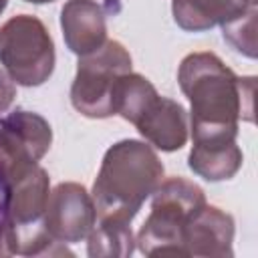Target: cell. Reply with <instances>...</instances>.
<instances>
[{"mask_svg":"<svg viewBox=\"0 0 258 258\" xmlns=\"http://www.w3.org/2000/svg\"><path fill=\"white\" fill-rule=\"evenodd\" d=\"M256 16L258 8L252 6L240 16L222 24V36L234 50L248 58H256Z\"/></svg>","mask_w":258,"mask_h":258,"instance_id":"14","label":"cell"},{"mask_svg":"<svg viewBox=\"0 0 258 258\" xmlns=\"http://www.w3.org/2000/svg\"><path fill=\"white\" fill-rule=\"evenodd\" d=\"M163 179V163L155 149L139 139L113 143L93 183L97 220L129 222Z\"/></svg>","mask_w":258,"mask_h":258,"instance_id":"2","label":"cell"},{"mask_svg":"<svg viewBox=\"0 0 258 258\" xmlns=\"http://www.w3.org/2000/svg\"><path fill=\"white\" fill-rule=\"evenodd\" d=\"M24 2H30V4H48V2H54V0H24Z\"/></svg>","mask_w":258,"mask_h":258,"instance_id":"16","label":"cell"},{"mask_svg":"<svg viewBox=\"0 0 258 258\" xmlns=\"http://www.w3.org/2000/svg\"><path fill=\"white\" fill-rule=\"evenodd\" d=\"M125 73H131V54L119 40H107L95 52L79 56L77 75L71 85L73 107L89 119L115 115L113 93Z\"/></svg>","mask_w":258,"mask_h":258,"instance_id":"5","label":"cell"},{"mask_svg":"<svg viewBox=\"0 0 258 258\" xmlns=\"http://www.w3.org/2000/svg\"><path fill=\"white\" fill-rule=\"evenodd\" d=\"M204 206L206 194L198 183L185 177L161 179L151 194V212L137 232V248L145 256H185L181 244L183 228Z\"/></svg>","mask_w":258,"mask_h":258,"instance_id":"3","label":"cell"},{"mask_svg":"<svg viewBox=\"0 0 258 258\" xmlns=\"http://www.w3.org/2000/svg\"><path fill=\"white\" fill-rule=\"evenodd\" d=\"M14 99H16V85L6 75V71L0 69V113L8 111L10 105L14 103Z\"/></svg>","mask_w":258,"mask_h":258,"instance_id":"15","label":"cell"},{"mask_svg":"<svg viewBox=\"0 0 258 258\" xmlns=\"http://www.w3.org/2000/svg\"><path fill=\"white\" fill-rule=\"evenodd\" d=\"M234 218L218 206H204L183 228L181 244L185 256L226 258L232 256Z\"/></svg>","mask_w":258,"mask_h":258,"instance_id":"8","label":"cell"},{"mask_svg":"<svg viewBox=\"0 0 258 258\" xmlns=\"http://www.w3.org/2000/svg\"><path fill=\"white\" fill-rule=\"evenodd\" d=\"M177 83L191 105V141L236 139L238 121H252L256 77H238L218 54L191 52L183 56Z\"/></svg>","mask_w":258,"mask_h":258,"instance_id":"1","label":"cell"},{"mask_svg":"<svg viewBox=\"0 0 258 258\" xmlns=\"http://www.w3.org/2000/svg\"><path fill=\"white\" fill-rule=\"evenodd\" d=\"M8 6V0H0V14L4 12V8Z\"/></svg>","mask_w":258,"mask_h":258,"instance_id":"17","label":"cell"},{"mask_svg":"<svg viewBox=\"0 0 258 258\" xmlns=\"http://www.w3.org/2000/svg\"><path fill=\"white\" fill-rule=\"evenodd\" d=\"M97 228L87 236V254L93 258L99 256H131L135 250V240L129 222L119 220H99Z\"/></svg>","mask_w":258,"mask_h":258,"instance_id":"13","label":"cell"},{"mask_svg":"<svg viewBox=\"0 0 258 258\" xmlns=\"http://www.w3.org/2000/svg\"><path fill=\"white\" fill-rule=\"evenodd\" d=\"M244 155L236 139H204L194 141L187 167L206 181H226L232 179L242 167Z\"/></svg>","mask_w":258,"mask_h":258,"instance_id":"11","label":"cell"},{"mask_svg":"<svg viewBox=\"0 0 258 258\" xmlns=\"http://www.w3.org/2000/svg\"><path fill=\"white\" fill-rule=\"evenodd\" d=\"M141 137L155 149L171 153L181 149L189 137L187 111L181 103L157 95L135 121Z\"/></svg>","mask_w":258,"mask_h":258,"instance_id":"9","label":"cell"},{"mask_svg":"<svg viewBox=\"0 0 258 258\" xmlns=\"http://www.w3.org/2000/svg\"><path fill=\"white\" fill-rule=\"evenodd\" d=\"M107 12L97 0H67L60 10L64 44L77 56L95 52L107 42Z\"/></svg>","mask_w":258,"mask_h":258,"instance_id":"10","label":"cell"},{"mask_svg":"<svg viewBox=\"0 0 258 258\" xmlns=\"http://www.w3.org/2000/svg\"><path fill=\"white\" fill-rule=\"evenodd\" d=\"M50 143L52 129L42 115L16 109L0 117V224L10 183L32 169L46 155Z\"/></svg>","mask_w":258,"mask_h":258,"instance_id":"6","label":"cell"},{"mask_svg":"<svg viewBox=\"0 0 258 258\" xmlns=\"http://www.w3.org/2000/svg\"><path fill=\"white\" fill-rule=\"evenodd\" d=\"M258 0H173L171 14L185 32H206L240 16Z\"/></svg>","mask_w":258,"mask_h":258,"instance_id":"12","label":"cell"},{"mask_svg":"<svg viewBox=\"0 0 258 258\" xmlns=\"http://www.w3.org/2000/svg\"><path fill=\"white\" fill-rule=\"evenodd\" d=\"M95 224V202L85 185L75 181H62L48 194L42 226L52 240L62 244L83 242L87 240Z\"/></svg>","mask_w":258,"mask_h":258,"instance_id":"7","label":"cell"},{"mask_svg":"<svg viewBox=\"0 0 258 258\" xmlns=\"http://www.w3.org/2000/svg\"><path fill=\"white\" fill-rule=\"evenodd\" d=\"M54 42L40 18L16 14L0 26V64L16 85H44L54 71Z\"/></svg>","mask_w":258,"mask_h":258,"instance_id":"4","label":"cell"}]
</instances>
